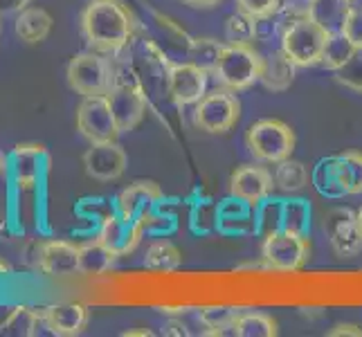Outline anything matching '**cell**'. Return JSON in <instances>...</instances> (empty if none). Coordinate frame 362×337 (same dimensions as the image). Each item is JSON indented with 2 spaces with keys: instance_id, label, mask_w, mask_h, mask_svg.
<instances>
[{
  "instance_id": "cell-1",
  "label": "cell",
  "mask_w": 362,
  "mask_h": 337,
  "mask_svg": "<svg viewBox=\"0 0 362 337\" xmlns=\"http://www.w3.org/2000/svg\"><path fill=\"white\" fill-rule=\"evenodd\" d=\"M81 32L93 49L115 54L131 43L135 23L119 0H90L81 14Z\"/></svg>"
},
{
  "instance_id": "cell-14",
  "label": "cell",
  "mask_w": 362,
  "mask_h": 337,
  "mask_svg": "<svg viewBox=\"0 0 362 337\" xmlns=\"http://www.w3.org/2000/svg\"><path fill=\"white\" fill-rule=\"evenodd\" d=\"M324 232L338 256H356L362 249V234L358 227V216L349 207H335L324 220Z\"/></svg>"
},
{
  "instance_id": "cell-23",
  "label": "cell",
  "mask_w": 362,
  "mask_h": 337,
  "mask_svg": "<svg viewBox=\"0 0 362 337\" xmlns=\"http://www.w3.org/2000/svg\"><path fill=\"white\" fill-rule=\"evenodd\" d=\"M349 9H351V0H308V18L329 34L342 30Z\"/></svg>"
},
{
  "instance_id": "cell-2",
  "label": "cell",
  "mask_w": 362,
  "mask_h": 337,
  "mask_svg": "<svg viewBox=\"0 0 362 337\" xmlns=\"http://www.w3.org/2000/svg\"><path fill=\"white\" fill-rule=\"evenodd\" d=\"M68 85L81 95V97H99V95H108L110 88L117 81V70L113 66V61L102 57V52L90 49V52H81L74 57L68 70Z\"/></svg>"
},
{
  "instance_id": "cell-41",
  "label": "cell",
  "mask_w": 362,
  "mask_h": 337,
  "mask_svg": "<svg viewBox=\"0 0 362 337\" xmlns=\"http://www.w3.org/2000/svg\"><path fill=\"white\" fill-rule=\"evenodd\" d=\"M7 274H11V264L7 259L0 256V277H7Z\"/></svg>"
},
{
  "instance_id": "cell-13",
  "label": "cell",
  "mask_w": 362,
  "mask_h": 337,
  "mask_svg": "<svg viewBox=\"0 0 362 337\" xmlns=\"http://www.w3.org/2000/svg\"><path fill=\"white\" fill-rule=\"evenodd\" d=\"M272 189H274L272 173L261 165H243L230 178L232 198L252 207H259L264 201H268Z\"/></svg>"
},
{
  "instance_id": "cell-29",
  "label": "cell",
  "mask_w": 362,
  "mask_h": 337,
  "mask_svg": "<svg viewBox=\"0 0 362 337\" xmlns=\"http://www.w3.org/2000/svg\"><path fill=\"white\" fill-rule=\"evenodd\" d=\"M234 326L239 337H274L277 335V321L266 313H257V310L239 313Z\"/></svg>"
},
{
  "instance_id": "cell-12",
  "label": "cell",
  "mask_w": 362,
  "mask_h": 337,
  "mask_svg": "<svg viewBox=\"0 0 362 337\" xmlns=\"http://www.w3.org/2000/svg\"><path fill=\"white\" fill-rule=\"evenodd\" d=\"M144 230H146L144 223L127 218L117 211V214H108L102 220L97 239L119 259V256H129L131 252H135V247L140 245L144 236Z\"/></svg>"
},
{
  "instance_id": "cell-11",
  "label": "cell",
  "mask_w": 362,
  "mask_h": 337,
  "mask_svg": "<svg viewBox=\"0 0 362 337\" xmlns=\"http://www.w3.org/2000/svg\"><path fill=\"white\" fill-rule=\"evenodd\" d=\"M127 167H129V155L117 144V140L90 144L88 151L83 153L86 173L99 182H113L117 178H122Z\"/></svg>"
},
{
  "instance_id": "cell-25",
  "label": "cell",
  "mask_w": 362,
  "mask_h": 337,
  "mask_svg": "<svg viewBox=\"0 0 362 337\" xmlns=\"http://www.w3.org/2000/svg\"><path fill=\"white\" fill-rule=\"evenodd\" d=\"M236 317H239V308L230 306H207L198 313V321L207 329L205 335H236Z\"/></svg>"
},
{
  "instance_id": "cell-36",
  "label": "cell",
  "mask_w": 362,
  "mask_h": 337,
  "mask_svg": "<svg viewBox=\"0 0 362 337\" xmlns=\"http://www.w3.org/2000/svg\"><path fill=\"white\" fill-rule=\"evenodd\" d=\"M32 0H0V14H18L25 7H30Z\"/></svg>"
},
{
  "instance_id": "cell-38",
  "label": "cell",
  "mask_w": 362,
  "mask_h": 337,
  "mask_svg": "<svg viewBox=\"0 0 362 337\" xmlns=\"http://www.w3.org/2000/svg\"><path fill=\"white\" fill-rule=\"evenodd\" d=\"M165 335H189V331H187V326H185L182 321L171 319L165 326Z\"/></svg>"
},
{
  "instance_id": "cell-4",
  "label": "cell",
  "mask_w": 362,
  "mask_h": 337,
  "mask_svg": "<svg viewBox=\"0 0 362 337\" xmlns=\"http://www.w3.org/2000/svg\"><path fill=\"white\" fill-rule=\"evenodd\" d=\"M327 36L329 32L322 30L315 20L302 16L286 25V30L281 34V49L297 68H308L322 64Z\"/></svg>"
},
{
  "instance_id": "cell-39",
  "label": "cell",
  "mask_w": 362,
  "mask_h": 337,
  "mask_svg": "<svg viewBox=\"0 0 362 337\" xmlns=\"http://www.w3.org/2000/svg\"><path fill=\"white\" fill-rule=\"evenodd\" d=\"M182 3H187V5H189V7H201V9H209V7L218 5L221 0H182Z\"/></svg>"
},
{
  "instance_id": "cell-42",
  "label": "cell",
  "mask_w": 362,
  "mask_h": 337,
  "mask_svg": "<svg viewBox=\"0 0 362 337\" xmlns=\"http://www.w3.org/2000/svg\"><path fill=\"white\" fill-rule=\"evenodd\" d=\"M133 335H144V337H151L153 333H151V331H127V333H124V337H133Z\"/></svg>"
},
{
  "instance_id": "cell-27",
  "label": "cell",
  "mask_w": 362,
  "mask_h": 337,
  "mask_svg": "<svg viewBox=\"0 0 362 337\" xmlns=\"http://www.w3.org/2000/svg\"><path fill=\"white\" fill-rule=\"evenodd\" d=\"M182 264L180 249L171 241H156L146 247L144 268L153 272H176Z\"/></svg>"
},
{
  "instance_id": "cell-44",
  "label": "cell",
  "mask_w": 362,
  "mask_h": 337,
  "mask_svg": "<svg viewBox=\"0 0 362 337\" xmlns=\"http://www.w3.org/2000/svg\"><path fill=\"white\" fill-rule=\"evenodd\" d=\"M351 5H358V7H362V0H351Z\"/></svg>"
},
{
  "instance_id": "cell-28",
  "label": "cell",
  "mask_w": 362,
  "mask_h": 337,
  "mask_svg": "<svg viewBox=\"0 0 362 337\" xmlns=\"http://www.w3.org/2000/svg\"><path fill=\"white\" fill-rule=\"evenodd\" d=\"M79 249H81V274H106L117 259L99 239L81 243Z\"/></svg>"
},
{
  "instance_id": "cell-16",
  "label": "cell",
  "mask_w": 362,
  "mask_h": 337,
  "mask_svg": "<svg viewBox=\"0 0 362 337\" xmlns=\"http://www.w3.org/2000/svg\"><path fill=\"white\" fill-rule=\"evenodd\" d=\"M162 198V189L153 180H135L117 196V211L122 216L148 225Z\"/></svg>"
},
{
  "instance_id": "cell-33",
  "label": "cell",
  "mask_w": 362,
  "mask_h": 337,
  "mask_svg": "<svg viewBox=\"0 0 362 337\" xmlns=\"http://www.w3.org/2000/svg\"><path fill=\"white\" fill-rule=\"evenodd\" d=\"M338 74V81L349 85V88H356L362 93V49H358V54L349 61V64L335 72Z\"/></svg>"
},
{
  "instance_id": "cell-9",
  "label": "cell",
  "mask_w": 362,
  "mask_h": 337,
  "mask_svg": "<svg viewBox=\"0 0 362 337\" xmlns=\"http://www.w3.org/2000/svg\"><path fill=\"white\" fill-rule=\"evenodd\" d=\"M36 268L47 277L68 279L81 274V249L77 243L70 241H43L36 247Z\"/></svg>"
},
{
  "instance_id": "cell-31",
  "label": "cell",
  "mask_w": 362,
  "mask_h": 337,
  "mask_svg": "<svg viewBox=\"0 0 362 337\" xmlns=\"http://www.w3.org/2000/svg\"><path fill=\"white\" fill-rule=\"evenodd\" d=\"M223 47H226V43H218L216 39H194L189 45V59L192 64L211 74L218 66Z\"/></svg>"
},
{
  "instance_id": "cell-22",
  "label": "cell",
  "mask_w": 362,
  "mask_h": 337,
  "mask_svg": "<svg viewBox=\"0 0 362 337\" xmlns=\"http://www.w3.org/2000/svg\"><path fill=\"white\" fill-rule=\"evenodd\" d=\"M52 16L49 11L43 7H25L23 11H18L16 23H14V32L16 36L28 45H36L43 43L49 32H52Z\"/></svg>"
},
{
  "instance_id": "cell-21",
  "label": "cell",
  "mask_w": 362,
  "mask_h": 337,
  "mask_svg": "<svg viewBox=\"0 0 362 337\" xmlns=\"http://www.w3.org/2000/svg\"><path fill=\"white\" fill-rule=\"evenodd\" d=\"M295 64L284 54V49H274V52L261 54V72L259 81L272 93L288 90L295 81Z\"/></svg>"
},
{
  "instance_id": "cell-10",
  "label": "cell",
  "mask_w": 362,
  "mask_h": 337,
  "mask_svg": "<svg viewBox=\"0 0 362 337\" xmlns=\"http://www.w3.org/2000/svg\"><path fill=\"white\" fill-rule=\"evenodd\" d=\"M106 97H108L110 108H113V115L117 119V126L122 133L133 131L137 124L144 119L146 97L135 81H127L117 77L115 85L110 88Z\"/></svg>"
},
{
  "instance_id": "cell-37",
  "label": "cell",
  "mask_w": 362,
  "mask_h": 337,
  "mask_svg": "<svg viewBox=\"0 0 362 337\" xmlns=\"http://www.w3.org/2000/svg\"><path fill=\"white\" fill-rule=\"evenodd\" d=\"M331 337H344V335H351V337H362V329H358L356 324H338L333 331H329Z\"/></svg>"
},
{
  "instance_id": "cell-7",
  "label": "cell",
  "mask_w": 362,
  "mask_h": 337,
  "mask_svg": "<svg viewBox=\"0 0 362 337\" xmlns=\"http://www.w3.org/2000/svg\"><path fill=\"white\" fill-rule=\"evenodd\" d=\"M310 247L306 236L286 230L266 234V241L261 245V256H264L266 266L279 272H295L299 268H304Z\"/></svg>"
},
{
  "instance_id": "cell-35",
  "label": "cell",
  "mask_w": 362,
  "mask_h": 337,
  "mask_svg": "<svg viewBox=\"0 0 362 337\" xmlns=\"http://www.w3.org/2000/svg\"><path fill=\"white\" fill-rule=\"evenodd\" d=\"M342 155H344L346 165H349V171H351L354 196L356 194H362V153L360 151H346Z\"/></svg>"
},
{
  "instance_id": "cell-6",
  "label": "cell",
  "mask_w": 362,
  "mask_h": 337,
  "mask_svg": "<svg viewBox=\"0 0 362 337\" xmlns=\"http://www.w3.org/2000/svg\"><path fill=\"white\" fill-rule=\"evenodd\" d=\"M241 117V102L230 88H216L205 93L194 104V126L211 135L228 133Z\"/></svg>"
},
{
  "instance_id": "cell-5",
  "label": "cell",
  "mask_w": 362,
  "mask_h": 337,
  "mask_svg": "<svg viewBox=\"0 0 362 337\" xmlns=\"http://www.w3.org/2000/svg\"><path fill=\"white\" fill-rule=\"evenodd\" d=\"M259 72H261V54L257 49H252V45L226 43L218 59V66L211 74H214L218 85L239 93L259 81Z\"/></svg>"
},
{
  "instance_id": "cell-34",
  "label": "cell",
  "mask_w": 362,
  "mask_h": 337,
  "mask_svg": "<svg viewBox=\"0 0 362 337\" xmlns=\"http://www.w3.org/2000/svg\"><path fill=\"white\" fill-rule=\"evenodd\" d=\"M349 41H351L358 49H362V7L351 5L349 9V16L340 30Z\"/></svg>"
},
{
  "instance_id": "cell-17",
  "label": "cell",
  "mask_w": 362,
  "mask_h": 337,
  "mask_svg": "<svg viewBox=\"0 0 362 337\" xmlns=\"http://www.w3.org/2000/svg\"><path fill=\"white\" fill-rule=\"evenodd\" d=\"M209 72L198 68L196 64H171L167 70L169 95L178 106H194L207 93Z\"/></svg>"
},
{
  "instance_id": "cell-32",
  "label": "cell",
  "mask_w": 362,
  "mask_h": 337,
  "mask_svg": "<svg viewBox=\"0 0 362 337\" xmlns=\"http://www.w3.org/2000/svg\"><path fill=\"white\" fill-rule=\"evenodd\" d=\"M234 3L241 11L255 16L257 20L270 18L272 14H277L281 9V0H234Z\"/></svg>"
},
{
  "instance_id": "cell-19",
  "label": "cell",
  "mask_w": 362,
  "mask_h": 337,
  "mask_svg": "<svg viewBox=\"0 0 362 337\" xmlns=\"http://www.w3.org/2000/svg\"><path fill=\"white\" fill-rule=\"evenodd\" d=\"M313 184L317 194L324 198H344L354 196V182H351V171L344 155H331L317 162L313 171Z\"/></svg>"
},
{
  "instance_id": "cell-30",
  "label": "cell",
  "mask_w": 362,
  "mask_h": 337,
  "mask_svg": "<svg viewBox=\"0 0 362 337\" xmlns=\"http://www.w3.org/2000/svg\"><path fill=\"white\" fill-rule=\"evenodd\" d=\"M259 36V20L245 11H236L226 20V41L239 43V45H252V41Z\"/></svg>"
},
{
  "instance_id": "cell-24",
  "label": "cell",
  "mask_w": 362,
  "mask_h": 337,
  "mask_svg": "<svg viewBox=\"0 0 362 337\" xmlns=\"http://www.w3.org/2000/svg\"><path fill=\"white\" fill-rule=\"evenodd\" d=\"M272 178H274V189H279L284 194H297L308 187V169L302 162L286 158L277 162Z\"/></svg>"
},
{
  "instance_id": "cell-18",
  "label": "cell",
  "mask_w": 362,
  "mask_h": 337,
  "mask_svg": "<svg viewBox=\"0 0 362 337\" xmlns=\"http://www.w3.org/2000/svg\"><path fill=\"white\" fill-rule=\"evenodd\" d=\"M259 207L261 214H268L274 220L268 225L266 234L286 230V232H295L308 236L310 232V203L304 198H291V201H264Z\"/></svg>"
},
{
  "instance_id": "cell-15",
  "label": "cell",
  "mask_w": 362,
  "mask_h": 337,
  "mask_svg": "<svg viewBox=\"0 0 362 337\" xmlns=\"http://www.w3.org/2000/svg\"><path fill=\"white\" fill-rule=\"evenodd\" d=\"M39 324L59 337H74L81 335L90 321V310L79 302H61L36 310Z\"/></svg>"
},
{
  "instance_id": "cell-26",
  "label": "cell",
  "mask_w": 362,
  "mask_h": 337,
  "mask_svg": "<svg viewBox=\"0 0 362 337\" xmlns=\"http://www.w3.org/2000/svg\"><path fill=\"white\" fill-rule=\"evenodd\" d=\"M358 54V47L346 39L342 32H331L327 36V45H324V54H322V66L329 68L333 72L342 70L349 61Z\"/></svg>"
},
{
  "instance_id": "cell-20",
  "label": "cell",
  "mask_w": 362,
  "mask_h": 337,
  "mask_svg": "<svg viewBox=\"0 0 362 337\" xmlns=\"http://www.w3.org/2000/svg\"><path fill=\"white\" fill-rule=\"evenodd\" d=\"M45 148L41 144H18L9 155L11 180L21 191H32L43 171Z\"/></svg>"
},
{
  "instance_id": "cell-8",
  "label": "cell",
  "mask_w": 362,
  "mask_h": 337,
  "mask_svg": "<svg viewBox=\"0 0 362 337\" xmlns=\"http://www.w3.org/2000/svg\"><path fill=\"white\" fill-rule=\"evenodd\" d=\"M77 131L90 144L97 142H115L119 137V126L113 115V108L108 104L106 95L83 97L77 108Z\"/></svg>"
},
{
  "instance_id": "cell-43",
  "label": "cell",
  "mask_w": 362,
  "mask_h": 337,
  "mask_svg": "<svg viewBox=\"0 0 362 337\" xmlns=\"http://www.w3.org/2000/svg\"><path fill=\"white\" fill-rule=\"evenodd\" d=\"M356 216H358V227H360V234H362V207L356 211Z\"/></svg>"
},
{
  "instance_id": "cell-3",
  "label": "cell",
  "mask_w": 362,
  "mask_h": 337,
  "mask_svg": "<svg viewBox=\"0 0 362 337\" xmlns=\"http://www.w3.org/2000/svg\"><path fill=\"white\" fill-rule=\"evenodd\" d=\"M295 142V131L281 119H259L245 133V146L250 155L261 162H270V165L291 158Z\"/></svg>"
},
{
  "instance_id": "cell-40",
  "label": "cell",
  "mask_w": 362,
  "mask_h": 337,
  "mask_svg": "<svg viewBox=\"0 0 362 337\" xmlns=\"http://www.w3.org/2000/svg\"><path fill=\"white\" fill-rule=\"evenodd\" d=\"M7 173H9V158L0 151V178L7 176Z\"/></svg>"
}]
</instances>
